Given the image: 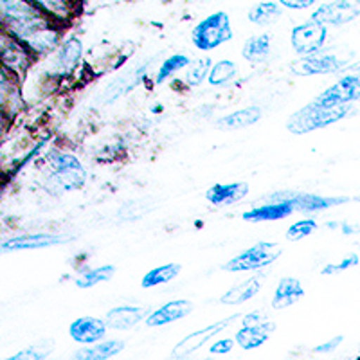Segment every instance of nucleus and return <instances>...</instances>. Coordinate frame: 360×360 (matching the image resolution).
<instances>
[{"label": "nucleus", "mask_w": 360, "mask_h": 360, "mask_svg": "<svg viewBox=\"0 0 360 360\" xmlns=\"http://www.w3.org/2000/svg\"><path fill=\"white\" fill-rule=\"evenodd\" d=\"M349 108L352 105H321L317 101H311L288 119L287 128L295 135L310 134L344 119L349 114Z\"/></svg>", "instance_id": "nucleus-1"}, {"label": "nucleus", "mask_w": 360, "mask_h": 360, "mask_svg": "<svg viewBox=\"0 0 360 360\" xmlns=\"http://www.w3.org/2000/svg\"><path fill=\"white\" fill-rule=\"evenodd\" d=\"M233 38L229 15L225 11L211 13L193 27L191 40L200 51H213Z\"/></svg>", "instance_id": "nucleus-2"}, {"label": "nucleus", "mask_w": 360, "mask_h": 360, "mask_svg": "<svg viewBox=\"0 0 360 360\" xmlns=\"http://www.w3.org/2000/svg\"><path fill=\"white\" fill-rule=\"evenodd\" d=\"M281 254L283 250L278 243L259 242L243 250L242 254H238L236 258H233L231 262L225 263L221 269L227 270V272H249V270H259L263 269V266H269L274 262H278Z\"/></svg>", "instance_id": "nucleus-3"}, {"label": "nucleus", "mask_w": 360, "mask_h": 360, "mask_svg": "<svg viewBox=\"0 0 360 360\" xmlns=\"http://www.w3.org/2000/svg\"><path fill=\"white\" fill-rule=\"evenodd\" d=\"M86 180V172L78 159L70 153H56L51 159L49 182L56 188V191H70Z\"/></svg>", "instance_id": "nucleus-4"}, {"label": "nucleus", "mask_w": 360, "mask_h": 360, "mask_svg": "<svg viewBox=\"0 0 360 360\" xmlns=\"http://www.w3.org/2000/svg\"><path fill=\"white\" fill-rule=\"evenodd\" d=\"M348 60H340L337 53H328L326 49H319L317 53L307 54L292 62V72L297 76H315V74H332L346 69Z\"/></svg>", "instance_id": "nucleus-5"}, {"label": "nucleus", "mask_w": 360, "mask_h": 360, "mask_svg": "<svg viewBox=\"0 0 360 360\" xmlns=\"http://www.w3.org/2000/svg\"><path fill=\"white\" fill-rule=\"evenodd\" d=\"M328 38V27L321 22L310 18L301 25H295L292 29V47L297 54L307 56V54L317 53L323 49Z\"/></svg>", "instance_id": "nucleus-6"}, {"label": "nucleus", "mask_w": 360, "mask_h": 360, "mask_svg": "<svg viewBox=\"0 0 360 360\" xmlns=\"http://www.w3.org/2000/svg\"><path fill=\"white\" fill-rule=\"evenodd\" d=\"M314 101L321 105H352V103L360 101V72L349 69L346 76H342L332 86H328Z\"/></svg>", "instance_id": "nucleus-7"}, {"label": "nucleus", "mask_w": 360, "mask_h": 360, "mask_svg": "<svg viewBox=\"0 0 360 360\" xmlns=\"http://www.w3.org/2000/svg\"><path fill=\"white\" fill-rule=\"evenodd\" d=\"M236 317L238 315H231V317H225V319L218 321V323L209 324V326L202 328V330H197V332L189 333V335H186L184 339L180 340L175 348H173L172 355L175 356V359H184V356L193 355V353L198 352V349H200L204 344H207L209 340L214 339L218 333L224 332L225 328L229 326V324L233 323Z\"/></svg>", "instance_id": "nucleus-8"}, {"label": "nucleus", "mask_w": 360, "mask_h": 360, "mask_svg": "<svg viewBox=\"0 0 360 360\" xmlns=\"http://www.w3.org/2000/svg\"><path fill=\"white\" fill-rule=\"evenodd\" d=\"M0 13L6 29L45 18V13L33 0H0Z\"/></svg>", "instance_id": "nucleus-9"}, {"label": "nucleus", "mask_w": 360, "mask_h": 360, "mask_svg": "<svg viewBox=\"0 0 360 360\" xmlns=\"http://www.w3.org/2000/svg\"><path fill=\"white\" fill-rule=\"evenodd\" d=\"M359 15L360 6L353 4L352 0H333L315 9L311 18L324 25H342L355 20Z\"/></svg>", "instance_id": "nucleus-10"}, {"label": "nucleus", "mask_w": 360, "mask_h": 360, "mask_svg": "<svg viewBox=\"0 0 360 360\" xmlns=\"http://www.w3.org/2000/svg\"><path fill=\"white\" fill-rule=\"evenodd\" d=\"M0 47H2V62H4V67L13 70V74L25 72L27 67H31V63H33V56H31L33 51L29 49L25 44H22L18 38L11 37L9 33H4L2 41H0Z\"/></svg>", "instance_id": "nucleus-11"}, {"label": "nucleus", "mask_w": 360, "mask_h": 360, "mask_svg": "<svg viewBox=\"0 0 360 360\" xmlns=\"http://www.w3.org/2000/svg\"><path fill=\"white\" fill-rule=\"evenodd\" d=\"M70 238L63 234H49V233H37V234H24V236H13L2 242V250L4 252H15V250H37L45 249V247L60 245L67 243Z\"/></svg>", "instance_id": "nucleus-12"}, {"label": "nucleus", "mask_w": 360, "mask_h": 360, "mask_svg": "<svg viewBox=\"0 0 360 360\" xmlns=\"http://www.w3.org/2000/svg\"><path fill=\"white\" fill-rule=\"evenodd\" d=\"M290 200L294 204L295 211H301V213H315V211H324V209L335 207V205L348 204L352 198L348 197H323V195H310V193H304V195H290V197H279L274 195L270 200Z\"/></svg>", "instance_id": "nucleus-13"}, {"label": "nucleus", "mask_w": 360, "mask_h": 360, "mask_svg": "<svg viewBox=\"0 0 360 360\" xmlns=\"http://www.w3.org/2000/svg\"><path fill=\"white\" fill-rule=\"evenodd\" d=\"M193 311V303L191 301H186V299H175V301H168L166 304L159 308V310H153L152 314L146 317V324L150 328L155 326H164V324L175 323V321L184 319L186 315H189Z\"/></svg>", "instance_id": "nucleus-14"}, {"label": "nucleus", "mask_w": 360, "mask_h": 360, "mask_svg": "<svg viewBox=\"0 0 360 360\" xmlns=\"http://www.w3.org/2000/svg\"><path fill=\"white\" fill-rule=\"evenodd\" d=\"M107 321L96 319V317H79L69 328V333L76 342L94 344L107 333Z\"/></svg>", "instance_id": "nucleus-15"}, {"label": "nucleus", "mask_w": 360, "mask_h": 360, "mask_svg": "<svg viewBox=\"0 0 360 360\" xmlns=\"http://www.w3.org/2000/svg\"><path fill=\"white\" fill-rule=\"evenodd\" d=\"M276 330L274 323L269 321H262V323H247L243 328H240L236 332V342L242 346L243 349H256L269 340V335Z\"/></svg>", "instance_id": "nucleus-16"}, {"label": "nucleus", "mask_w": 360, "mask_h": 360, "mask_svg": "<svg viewBox=\"0 0 360 360\" xmlns=\"http://www.w3.org/2000/svg\"><path fill=\"white\" fill-rule=\"evenodd\" d=\"M294 211V204L288 198L287 200H269L265 205H259V207H254L243 213V220L254 221V224L283 220V218L290 217Z\"/></svg>", "instance_id": "nucleus-17"}, {"label": "nucleus", "mask_w": 360, "mask_h": 360, "mask_svg": "<svg viewBox=\"0 0 360 360\" xmlns=\"http://www.w3.org/2000/svg\"><path fill=\"white\" fill-rule=\"evenodd\" d=\"M249 193L247 182H229V184H214L205 191V198L213 205H233L243 200Z\"/></svg>", "instance_id": "nucleus-18"}, {"label": "nucleus", "mask_w": 360, "mask_h": 360, "mask_svg": "<svg viewBox=\"0 0 360 360\" xmlns=\"http://www.w3.org/2000/svg\"><path fill=\"white\" fill-rule=\"evenodd\" d=\"M146 70L148 63H141L139 67H135V69L128 70L123 76H119V78L115 79V82H112L110 85L107 86V90H105V101H115V99L121 98V96L128 94V92L139 85L141 79L146 76Z\"/></svg>", "instance_id": "nucleus-19"}, {"label": "nucleus", "mask_w": 360, "mask_h": 360, "mask_svg": "<svg viewBox=\"0 0 360 360\" xmlns=\"http://www.w3.org/2000/svg\"><path fill=\"white\" fill-rule=\"evenodd\" d=\"M146 308L141 307H117L112 308L107 314V324L108 328L114 330H130V328L137 326L144 317H148Z\"/></svg>", "instance_id": "nucleus-20"}, {"label": "nucleus", "mask_w": 360, "mask_h": 360, "mask_svg": "<svg viewBox=\"0 0 360 360\" xmlns=\"http://www.w3.org/2000/svg\"><path fill=\"white\" fill-rule=\"evenodd\" d=\"M304 295L303 285L295 278H283L276 287L274 297H272V308L276 310H285L292 307Z\"/></svg>", "instance_id": "nucleus-21"}, {"label": "nucleus", "mask_w": 360, "mask_h": 360, "mask_svg": "<svg viewBox=\"0 0 360 360\" xmlns=\"http://www.w3.org/2000/svg\"><path fill=\"white\" fill-rule=\"evenodd\" d=\"M263 276H252L247 281L238 283L236 287H233L231 290L225 292L220 297L221 304H229V307H236V304H242L249 299H252L254 295L258 294L263 287Z\"/></svg>", "instance_id": "nucleus-22"}, {"label": "nucleus", "mask_w": 360, "mask_h": 360, "mask_svg": "<svg viewBox=\"0 0 360 360\" xmlns=\"http://www.w3.org/2000/svg\"><path fill=\"white\" fill-rule=\"evenodd\" d=\"M259 117H262V110H259V107L240 108V110L231 112V114L218 119L217 127L220 128V130H242V128L258 123Z\"/></svg>", "instance_id": "nucleus-23"}, {"label": "nucleus", "mask_w": 360, "mask_h": 360, "mask_svg": "<svg viewBox=\"0 0 360 360\" xmlns=\"http://www.w3.org/2000/svg\"><path fill=\"white\" fill-rule=\"evenodd\" d=\"M83 54V44L79 38H69L60 45L56 54V70L58 72H70L78 65L79 58Z\"/></svg>", "instance_id": "nucleus-24"}, {"label": "nucleus", "mask_w": 360, "mask_h": 360, "mask_svg": "<svg viewBox=\"0 0 360 360\" xmlns=\"http://www.w3.org/2000/svg\"><path fill=\"white\" fill-rule=\"evenodd\" d=\"M124 349L123 340H99V342L90 344L85 349L76 353V359H86V360H107L112 356L119 355Z\"/></svg>", "instance_id": "nucleus-25"}, {"label": "nucleus", "mask_w": 360, "mask_h": 360, "mask_svg": "<svg viewBox=\"0 0 360 360\" xmlns=\"http://www.w3.org/2000/svg\"><path fill=\"white\" fill-rule=\"evenodd\" d=\"M243 58L250 63L265 62L270 54V37L269 34H256L245 41L242 51Z\"/></svg>", "instance_id": "nucleus-26"}, {"label": "nucleus", "mask_w": 360, "mask_h": 360, "mask_svg": "<svg viewBox=\"0 0 360 360\" xmlns=\"http://www.w3.org/2000/svg\"><path fill=\"white\" fill-rule=\"evenodd\" d=\"M180 270H182V266L179 263H168V265L155 266V269H152L144 276L141 285H143V288H153L159 287V285H166V283L173 281L180 274Z\"/></svg>", "instance_id": "nucleus-27"}, {"label": "nucleus", "mask_w": 360, "mask_h": 360, "mask_svg": "<svg viewBox=\"0 0 360 360\" xmlns=\"http://www.w3.org/2000/svg\"><path fill=\"white\" fill-rule=\"evenodd\" d=\"M247 17L256 25H269L281 17V8L272 0H265V2L252 6L247 13Z\"/></svg>", "instance_id": "nucleus-28"}, {"label": "nucleus", "mask_w": 360, "mask_h": 360, "mask_svg": "<svg viewBox=\"0 0 360 360\" xmlns=\"http://www.w3.org/2000/svg\"><path fill=\"white\" fill-rule=\"evenodd\" d=\"M34 4L49 17L56 20H70L72 18V0H33Z\"/></svg>", "instance_id": "nucleus-29"}, {"label": "nucleus", "mask_w": 360, "mask_h": 360, "mask_svg": "<svg viewBox=\"0 0 360 360\" xmlns=\"http://www.w3.org/2000/svg\"><path fill=\"white\" fill-rule=\"evenodd\" d=\"M238 74L236 63L231 62V60H220L213 65L211 72H209L207 82L213 86H225L229 85Z\"/></svg>", "instance_id": "nucleus-30"}, {"label": "nucleus", "mask_w": 360, "mask_h": 360, "mask_svg": "<svg viewBox=\"0 0 360 360\" xmlns=\"http://www.w3.org/2000/svg\"><path fill=\"white\" fill-rule=\"evenodd\" d=\"M114 274H115V266L114 265L96 266V269L86 270L85 274H82L78 279H76V287H78V288H92V287H96L98 283L108 281V279H110Z\"/></svg>", "instance_id": "nucleus-31"}, {"label": "nucleus", "mask_w": 360, "mask_h": 360, "mask_svg": "<svg viewBox=\"0 0 360 360\" xmlns=\"http://www.w3.org/2000/svg\"><path fill=\"white\" fill-rule=\"evenodd\" d=\"M213 69V62H211V58L204 56L195 60L193 63L188 65V72H186V83L191 86H198L202 85L205 78H209V72Z\"/></svg>", "instance_id": "nucleus-32"}, {"label": "nucleus", "mask_w": 360, "mask_h": 360, "mask_svg": "<svg viewBox=\"0 0 360 360\" xmlns=\"http://www.w3.org/2000/svg\"><path fill=\"white\" fill-rule=\"evenodd\" d=\"M189 58L186 54H173L169 56L168 60H164L162 65L159 67V72H157V83H164L169 76H173L175 72H179L180 69H184V67L189 65Z\"/></svg>", "instance_id": "nucleus-33"}, {"label": "nucleus", "mask_w": 360, "mask_h": 360, "mask_svg": "<svg viewBox=\"0 0 360 360\" xmlns=\"http://www.w3.org/2000/svg\"><path fill=\"white\" fill-rule=\"evenodd\" d=\"M153 209V204L150 200H131L124 204L119 211V218L121 220H137V218L144 217Z\"/></svg>", "instance_id": "nucleus-34"}, {"label": "nucleus", "mask_w": 360, "mask_h": 360, "mask_svg": "<svg viewBox=\"0 0 360 360\" xmlns=\"http://www.w3.org/2000/svg\"><path fill=\"white\" fill-rule=\"evenodd\" d=\"M317 229V221L315 220H299L295 224H292L287 231V238L290 242H297V240H303V238L310 236L314 231Z\"/></svg>", "instance_id": "nucleus-35"}, {"label": "nucleus", "mask_w": 360, "mask_h": 360, "mask_svg": "<svg viewBox=\"0 0 360 360\" xmlns=\"http://www.w3.org/2000/svg\"><path fill=\"white\" fill-rule=\"evenodd\" d=\"M359 263H360V256L356 252H352L348 254L346 258L340 259L339 263H330V265H326L321 272H323V276H335L339 274V272L352 269V266H356Z\"/></svg>", "instance_id": "nucleus-36"}, {"label": "nucleus", "mask_w": 360, "mask_h": 360, "mask_svg": "<svg viewBox=\"0 0 360 360\" xmlns=\"http://www.w3.org/2000/svg\"><path fill=\"white\" fill-rule=\"evenodd\" d=\"M342 339H344L342 335H337V337H333V339L326 340V342L319 344V346H315V353H332V352H335L340 344H342Z\"/></svg>", "instance_id": "nucleus-37"}, {"label": "nucleus", "mask_w": 360, "mask_h": 360, "mask_svg": "<svg viewBox=\"0 0 360 360\" xmlns=\"http://www.w3.org/2000/svg\"><path fill=\"white\" fill-rule=\"evenodd\" d=\"M234 346L233 339H220L209 348V352L213 353V355H224V353H229Z\"/></svg>", "instance_id": "nucleus-38"}, {"label": "nucleus", "mask_w": 360, "mask_h": 360, "mask_svg": "<svg viewBox=\"0 0 360 360\" xmlns=\"http://www.w3.org/2000/svg\"><path fill=\"white\" fill-rule=\"evenodd\" d=\"M317 0H279L283 8L288 9H308L315 4Z\"/></svg>", "instance_id": "nucleus-39"}, {"label": "nucleus", "mask_w": 360, "mask_h": 360, "mask_svg": "<svg viewBox=\"0 0 360 360\" xmlns=\"http://www.w3.org/2000/svg\"><path fill=\"white\" fill-rule=\"evenodd\" d=\"M47 353L45 352H38V349L31 348V349H24V352H18L15 355L9 356V360H24V359H45Z\"/></svg>", "instance_id": "nucleus-40"}, {"label": "nucleus", "mask_w": 360, "mask_h": 360, "mask_svg": "<svg viewBox=\"0 0 360 360\" xmlns=\"http://www.w3.org/2000/svg\"><path fill=\"white\" fill-rule=\"evenodd\" d=\"M359 229H360V227H359Z\"/></svg>", "instance_id": "nucleus-41"}]
</instances>
